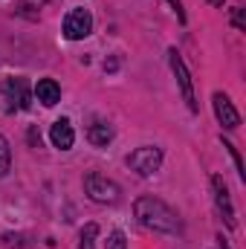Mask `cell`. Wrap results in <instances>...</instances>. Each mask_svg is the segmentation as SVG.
Instances as JSON below:
<instances>
[{"mask_svg": "<svg viewBox=\"0 0 246 249\" xmlns=\"http://www.w3.org/2000/svg\"><path fill=\"white\" fill-rule=\"evenodd\" d=\"M133 214H136V220H139L145 229H154V232L177 235V232L183 229L177 212H174L168 203L157 200V197H139V200L133 203Z\"/></svg>", "mask_w": 246, "mask_h": 249, "instance_id": "obj_1", "label": "cell"}, {"mask_svg": "<svg viewBox=\"0 0 246 249\" xmlns=\"http://www.w3.org/2000/svg\"><path fill=\"white\" fill-rule=\"evenodd\" d=\"M127 165L139 174V177H151L159 171L162 165V151L157 145H145V148H136L130 157H127Z\"/></svg>", "mask_w": 246, "mask_h": 249, "instance_id": "obj_2", "label": "cell"}, {"mask_svg": "<svg viewBox=\"0 0 246 249\" xmlns=\"http://www.w3.org/2000/svg\"><path fill=\"white\" fill-rule=\"evenodd\" d=\"M84 191H87V197L93 200V203H116L119 200V186L113 183V180H107V177H102V174H87L84 177Z\"/></svg>", "mask_w": 246, "mask_h": 249, "instance_id": "obj_3", "label": "cell"}, {"mask_svg": "<svg viewBox=\"0 0 246 249\" xmlns=\"http://www.w3.org/2000/svg\"><path fill=\"white\" fill-rule=\"evenodd\" d=\"M93 32V15L87 9H72L64 18V38L67 41H81Z\"/></svg>", "mask_w": 246, "mask_h": 249, "instance_id": "obj_4", "label": "cell"}, {"mask_svg": "<svg viewBox=\"0 0 246 249\" xmlns=\"http://www.w3.org/2000/svg\"><path fill=\"white\" fill-rule=\"evenodd\" d=\"M3 102H6V110H29L32 107V96H29V87L23 78H6L3 81Z\"/></svg>", "mask_w": 246, "mask_h": 249, "instance_id": "obj_5", "label": "cell"}, {"mask_svg": "<svg viewBox=\"0 0 246 249\" xmlns=\"http://www.w3.org/2000/svg\"><path fill=\"white\" fill-rule=\"evenodd\" d=\"M168 64H171V70H174V78H177L180 90H183V99H185V105H188V110H191V113H197V102H194V84H191V75H188V70H185L183 58L177 55V50H171V53H168Z\"/></svg>", "mask_w": 246, "mask_h": 249, "instance_id": "obj_6", "label": "cell"}, {"mask_svg": "<svg viewBox=\"0 0 246 249\" xmlns=\"http://www.w3.org/2000/svg\"><path fill=\"white\" fill-rule=\"evenodd\" d=\"M211 105H214V116H217V122L223 124L226 130H235V127L241 124V113L235 110V105L229 102L226 93H214V96H211Z\"/></svg>", "mask_w": 246, "mask_h": 249, "instance_id": "obj_7", "label": "cell"}, {"mask_svg": "<svg viewBox=\"0 0 246 249\" xmlns=\"http://www.w3.org/2000/svg\"><path fill=\"white\" fill-rule=\"evenodd\" d=\"M211 188H214V203H217L223 223L229 229H235V209H232V197H229V188L223 183V177H211Z\"/></svg>", "mask_w": 246, "mask_h": 249, "instance_id": "obj_8", "label": "cell"}, {"mask_svg": "<svg viewBox=\"0 0 246 249\" xmlns=\"http://www.w3.org/2000/svg\"><path fill=\"white\" fill-rule=\"evenodd\" d=\"M35 99H38L44 107H53V105L61 102V87H58L53 78H41V81L35 84Z\"/></svg>", "mask_w": 246, "mask_h": 249, "instance_id": "obj_9", "label": "cell"}, {"mask_svg": "<svg viewBox=\"0 0 246 249\" xmlns=\"http://www.w3.org/2000/svg\"><path fill=\"white\" fill-rule=\"evenodd\" d=\"M50 139H53V145H55V148H61V151L72 148V142H75V130H72L70 119H58V122L53 124Z\"/></svg>", "mask_w": 246, "mask_h": 249, "instance_id": "obj_10", "label": "cell"}, {"mask_svg": "<svg viewBox=\"0 0 246 249\" xmlns=\"http://www.w3.org/2000/svg\"><path fill=\"white\" fill-rule=\"evenodd\" d=\"M87 139H90L93 145L105 148V145L113 139V127H110L107 122H102V119H99V122H93L90 127H87Z\"/></svg>", "mask_w": 246, "mask_h": 249, "instance_id": "obj_11", "label": "cell"}, {"mask_svg": "<svg viewBox=\"0 0 246 249\" xmlns=\"http://www.w3.org/2000/svg\"><path fill=\"white\" fill-rule=\"evenodd\" d=\"M96 235H99V226L96 223H87L81 229V244H78V249H93L96 247Z\"/></svg>", "mask_w": 246, "mask_h": 249, "instance_id": "obj_12", "label": "cell"}, {"mask_svg": "<svg viewBox=\"0 0 246 249\" xmlns=\"http://www.w3.org/2000/svg\"><path fill=\"white\" fill-rule=\"evenodd\" d=\"M12 168V151H9V142L0 136V177H6Z\"/></svg>", "mask_w": 246, "mask_h": 249, "instance_id": "obj_13", "label": "cell"}, {"mask_svg": "<svg viewBox=\"0 0 246 249\" xmlns=\"http://www.w3.org/2000/svg\"><path fill=\"white\" fill-rule=\"evenodd\" d=\"M107 249H127V238H124V232H110L107 235Z\"/></svg>", "mask_w": 246, "mask_h": 249, "instance_id": "obj_14", "label": "cell"}, {"mask_svg": "<svg viewBox=\"0 0 246 249\" xmlns=\"http://www.w3.org/2000/svg\"><path fill=\"white\" fill-rule=\"evenodd\" d=\"M223 148L232 154V160H235V168H238V174H241V180H246V171H244V162H241V157H238V151L232 148V142H223Z\"/></svg>", "mask_w": 246, "mask_h": 249, "instance_id": "obj_15", "label": "cell"}, {"mask_svg": "<svg viewBox=\"0 0 246 249\" xmlns=\"http://www.w3.org/2000/svg\"><path fill=\"white\" fill-rule=\"evenodd\" d=\"M47 0H18V6L23 9V12H35V9H41Z\"/></svg>", "mask_w": 246, "mask_h": 249, "instance_id": "obj_16", "label": "cell"}, {"mask_svg": "<svg viewBox=\"0 0 246 249\" xmlns=\"http://www.w3.org/2000/svg\"><path fill=\"white\" fill-rule=\"evenodd\" d=\"M168 3H171V9L177 12V18H180V20L185 23V9H183V0H168Z\"/></svg>", "mask_w": 246, "mask_h": 249, "instance_id": "obj_17", "label": "cell"}, {"mask_svg": "<svg viewBox=\"0 0 246 249\" xmlns=\"http://www.w3.org/2000/svg\"><path fill=\"white\" fill-rule=\"evenodd\" d=\"M232 20H235V26H238V29H246V23H244V9H241V6L235 9V18H232Z\"/></svg>", "mask_w": 246, "mask_h": 249, "instance_id": "obj_18", "label": "cell"}, {"mask_svg": "<svg viewBox=\"0 0 246 249\" xmlns=\"http://www.w3.org/2000/svg\"><path fill=\"white\" fill-rule=\"evenodd\" d=\"M209 3H211V6H217V9H220V6H223V3H226V0H209Z\"/></svg>", "mask_w": 246, "mask_h": 249, "instance_id": "obj_19", "label": "cell"}, {"mask_svg": "<svg viewBox=\"0 0 246 249\" xmlns=\"http://www.w3.org/2000/svg\"><path fill=\"white\" fill-rule=\"evenodd\" d=\"M217 249H226V247H217Z\"/></svg>", "mask_w": 246, "mask_h": 249, "instance_id": "obj_20", "label": "cell"}]
</instances>
